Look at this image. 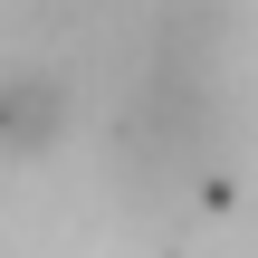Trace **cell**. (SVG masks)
<instances>
[{"mask_svg": "<svg viewBox=\"0 0 258 258\" xmlns=\"http://www.w3.org/2000/svg\"><path fill=\"white\" fill-rule=\"evenodd\" d=\"M67 134V86L57 77H0V163H38Z\"/></svg>", "mask_w": 258, "mask_h": 258, "instance_id": "6da1fadb", "label": "cell"}]
</instances>
